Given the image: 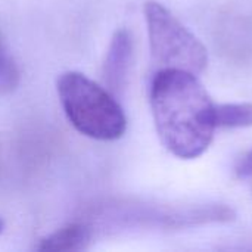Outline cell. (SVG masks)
I'll return each instance as SVG.
<instances>
[{"label": "cell", "mask_w": 252, "mask_h": 252, "mask_svg": "<svg viewBox=\"0 0 252 252\" xmlns=\"http://www.w3.org/2000/svg\"><path fill=\"white\" fill-rule=\"evenodd\" d=\"M133 56V40L127 30H117L111 38L103 68L102 77L106 89L112 94H120L128 78V71Z\"/></svg>", "instance_id": "4"}, {"label": "cell", "mask_w": 252, "mask_h": 252, "mask_svg": "<svg viewBox=\"0 0 252 252\" xmlns=\"http://www.w3.org/2000/svg\"><path fill=\"white\" fill-rule=\"evenodd\" d=\"M151 108L162 145L177 158H198L211 145L216 105L196 75L159 69L151 84Z\"/></svg>", "instance_id": "1"}, {"label": "cell", "mask_w": 252, "mask_h": 252, "mask_svg": "<svg viewBox=\"0 0 252 252\" xmlns=\"http://www.w3.org/2000/svg\"><path fill=\"white\" fill-rule=\"evenodd\" d=\"M3 227H4V223H3V220L0 219V233L3 232Z\"/></svg>", "instance_id": "9"}, {"label": "cell", "mask_w": 252, "mask_h": 252, "mask_svg": "<svg viewBox=\"0 0 252 252\" xmlns=\"http://www.w3.org/2000/svg\"><path fill=\"white\" fill-rule=\"evenodd\" d=\"M143 10L152 59L159 69L201 74L208 65V50L204 43L161 3L149 0Z\"/></svg>", "instance_id": "3"}, {"label": "cell", "mask_w": 252, "mask_h": 252, "mask_svg": "<svg viewBox=\"0 0 252 252\" xmlns=\"http://www.w3.org/2000/svg\"><path fill=\"white\" fill-rule=\"evenodd\" d=\"M217 127L242 128L252 126V103H223L216 105Z\"/></svg>", "instance_id": "6"}, {"label": "cell", "mask_w": 252, "mask_h": 252, "mask_svg": "<svg viewBox=\"0 0 252 252\" xmlns=\"http://www.w3.org/2000/svg\"><path fill=\"white\" fill-rule=\"evenodd\" d=\"M58 94L68 121L81 134L96 140H117L127 128V118L115 96L77 71L63 72Z\"/></svg>", "instance_id": "2"}, {"label": "cell", "mask_w": 252, "mask_h": 252, "mask_svg": "<svg viewBox=\"0 0 252 252\" xmlns=\"http://www.w3.org/2000/svg\"><path fill=\"white\" fill-rule=\"evenodd\" d=\"M19 84V69L0 34V93L13 92Z\"/></svg>", "instance_id": "7"}, {"label": "cell", "mask_w": 252, "mask_h": 252, "mask_svg": "<svg viewBox=\"0 0 252 252\" xmlns=\"http://www.w3.org/2000/svg\"><path fill=\"white\" fill-rule=\"evenodd\" d=\"M236 174L239 179H250L252 177V151L244 157V159L236 167Z\"/></svg>", "instance_id": "8"}, {"label": "cell", "mask_w": 252, "mask_h": 252, "mask_svg": "<svg viewBox=\"0 0 252 252\" xmlns=\"http://www.w3.org/2000/svg\"><path fill=\"white\" fill-rule=\"evenodd\" d=\"M92 242V233L90 229L80 223L68 224L47 238H44L40 245L37 247V251H55V252H74L84 251L89 248Z\"/></svg>", "instance_id": "5"}]
</instances>
